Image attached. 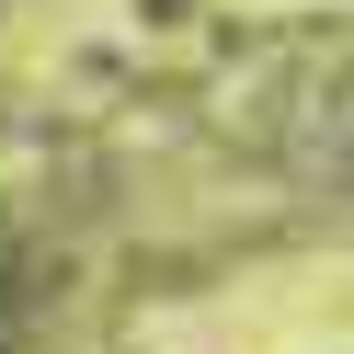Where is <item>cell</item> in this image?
Returning <instances> with one entry per match:
<instances>
[{
    "instance_id": "1",
    "label": "cell",
    "mask_w": 354,
    "mask_h": 354,
    "mask_svg": "<svg viewBox=\"0 0 354 354\" xmlns=\"http://www.w3.org/2000/svg\"><path fill=\"white\" fill-rule=\"evenodd\" d=\"M149 12H171V0H149Z\"/></svg>"
}]
</instances>
